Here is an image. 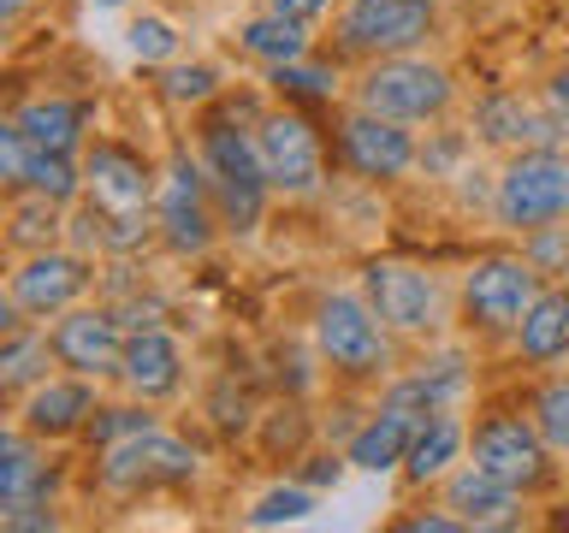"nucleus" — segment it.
I'll return each instance as SVG.
<instances>
[{
	"mask_svg": "<svg viewBox=\"0 0 569 533\" xmlns=\"http://www.w3.org/2000/svg\"><path fill=\"white\" fill-rule=\"evenodd\" d=\"M83 202L89 231L107 249H137L154 220V178L124 142H96L83 160Z\"/></svg>",
	"mask_w": 569,
	"mask_h": 533,
	"instance_id": "f257e3e1",
	"label": "nucleus"
},
{
	"mask_svg": "<svg viewBox=\"0 0 569 533\" xmlns=\"http://www.w3.org/2000/svg\"><path fill=\"white\" fill-rule=\"evenodd\" d=\"M492 213L516 238L569 220V149L563 142H540V149L505 154V167L492 178Z\"/></svg>",
	"mask_w": 569,
	"mask_h": 533,
	"instance_id": "f03ea898",
	"label": "nucleus"
},
{
	"mask_svg": "<svg viewBox=\"0 0 569 533\" xmlns=\"http://www.w3.org/2000/svg\"><path fill=\"white\" fill-rule=\"evenodd\" d=\"M196 160H202V172L213 184L226 231H256L267 195H273V184H267V172H261L256 131H243L238 119H208L202 142H196Z\"/></svg>",
	"mask_w": 569,
	"mask_h": 533,
	"instance_id": "7ed1b4c3",
	"label": "nucleus"
},
{
	"mask_svg": "<svg viewBox=\"0 0 569 533\" xmlns=\"http://www.w3.org/2000/svg\"><path fill=\"white\" fill-rule=\"evenodd\" d=\"M356 107L403 124H439L457 107V78L427 53H386V60H368L362 78H356Z\"/></svg>",
	"mask_w": 569,
	"mask_h": 533,
	"instance_id": "20e7f679",
	"label": "nucleus"
},
{
	"mask_svg": "<svg viewBox=\"0 0 569 533\" xmlns=\"http://www.w3.org/2000/svg\"><path fill=\"white\" fill-rule=\"evenodd\" d=\"M546 291V279L533 273V261L516 249V255H480L469 261V273L457 284V314L462 326L480 338L516 332V320L528 314V302Z\"/></svg>",
	"mask_w": 569,
	"mask_h": 533,
	"instance_id": "39448f33",
	"label": "nucleus"
},
{
	"mask_svg": "<svg viewBox=\"0 0 569 533\" xmlns=\"http://www.w3.org/2000/svg\"><path fill=\"white\" fill-rule=\"evenodd\" d=\"M315 350L345 380H373V373L391 368V332L368 309V296H350V291H338L315 309Z\"/></svg>",
	"mask_w": 569,
	"mask_h": 533,
	"instance_id": "423d86ee",
	"label": "nucleus"
},
{
	"mask_svg": "<svg viewBox=\"0 0 569 533\" xmlns=\"http://www.w3.org/2000/svg\"><path fill=\"white\" fill-rule=\"evenodd\" d=\"M362 296L391 338H433L439 320H445L439 279L416 261H368L362 266Z\"/></svg>",
	"mask_w": 569,
	"mask_h": 533,
	"instance_id": "0eeeda50",
	"label": "nucleus"
},
{
	"mask_svg": "<svg viewBox=\"0 0 569 533\" xmlns=\"http://www.w3.org/2000/svg\"><path fill=\"white\" fill-rule=\"evenodd\" d=\"M154 225L178 255H202V249L220 238V202H213V184L202 172V160L172 154L167 178L154 184Z\"/></svg>",
	"mask_w": 569,
	"mask_h": 533,
	"instance_id": "6e6552de",
	"label": "nucleus"
},
{
	"mask_svg": "<svg viewBox=\"0 0 569 533\" xmlns=\"http://www.w3.org/2000/svg\"><path fill=\"white\" fill-rule=\"evenodd\" d=\"M439 30V0H350L338 18V48L386 60V53H416Z\"/></svg>",
	"mask_w": 569,
	"mask_h": 533,
	"instance_id": "1a4fd4ad",
	"label": "nucleus"
},
{
	"mask_svg": "<svg viewBox=\"0 0 569 533\" xmlns=\"http://www.w3.org/2000/svg\"><path fill=\"white\" fill-rule=\"evenodd\" d=\"M469 456L498 480H510L516 492H546L551 486V444L528 415H480L469 426Z\"/></svg>",
	"mask_w": 569,
	"mask_h": 533,
	"instance_id": "9d476101",
	"label": "nucleus"
},
{
	"mask_svg": "<svg viewBox=\"0 0 569 533\" xmlns=\"http://www.w3.org/2000/svg\"><path fill=\"white\" fill-rule=\"evenodd\" d=\"M101 480L113 492H160V486H184L196 480V451L184 439L160 433V426H137L107 444V462H101Z\"/></svg>",
	"mask_w": 569,
	"mask_h": 533,
	"instance_id": "9b49d317",
	"label": "nucleus"
},
{
	"mask_svg": "<svg viewBox=\"0 0 569 533\" xmlns=\"http://www.w3.org/2000/svg\"><path fill=\"white\" fill-rule=\"evenodd\" d=\"M338 149H345V160L362 178H373V184H391V178L416 172V160H421L416 124L368 113V107H350V113L338 119Z\"/></svg>",
	"mask_w": 569,
	"mask_h": 533,
	"instance_id": "f8f14e48",
	"label": "nucleus"
},
{
	"mask_svg": "<svg viewBox=\"0 0 569 533\" xmlns=\"http://www.w3.org/2000/svg\"><path fill=\"white\" fill-rule=\"evenodd\" d=\"M256 149H261V172L273 190L302 195L320 184V137L291 107H273L267 119H256Z\"/></svg>",
	"mask_w": 569,
	"mask_h": 533,
	"instance_id": "ddd939ff",
	"label": "nucleus"
},
{
	"mask_svg": "<svg viewBox=\"0 0 569 533\" xmlns=\"http://www.w3.org/2000/svg\"><path fill=\"white\" fill-rule=\"evenodd\" d=\"M89 291V261L83 255H71V249H30L24 266L12 273V302H18V314H66V309H78Z\"/></svg>",
	"mask_w": 569,
	"mask_h": 533,
	"instance_id": "4468645a",
	"label": "nucleus"
},
{
	"mask_svg": "<svg viewBox=\"0 0 569 533\" xmlns=\"http://www.w3.org/2000/svg\"><path fill=\"white\" fill-rule=\"evenodd\" d=\"M53 362L66 373H83V380H107V373H119V355H124V332L113 314L101 309H66L53 314Z\"/></svg>",
	"mask_w": 569,
	"mask_h": 533,
	"instance_id": "2eb2a0df",
	"label": "nucleus"
},
{
	"mask_svg": "<svg viewBox=\"0 0 569 533\" xmlns=\"http://www.w3.org/2000/svg\"><path fill=\"white\" fill-rule=\"evenodd\" d=\"M475 137L492 142V149H540V142H563V131L551 124L540 95H522V89H492V95L475 101Z\"/></svg>",
	"mask_w": 569,
	"mask_h": 533,
	"instance_id": "dca6fc26",
	"label": "nucleus"
},
{
	"mask_svg": "<svg viewBox=\"0 0 569 533\" xmlns=\"http://www.w3.org/2000/svg\"><path fill=\"white\" fill-rule=\"evenodd\" d=\"M439 486H445V510H457L475 533H487V527H516V522H522V492H516L510 480H498L492 469H480L475 456L457 462V469L445 474Z\"/></svg>",
	"mask_w": 569,
	"mask_h": 533,
	"instance_id": "f3484780",
	"label": "nucleus"
},
{
	"mask_svg": "<svg viewBox=\"0 0 569 533\" xmlns=\"http://www.w3.org/2000/svg\"><path fill=\"white\" fill-rule=\"evenodd\" d=\"M119 380L131 385L137 403H160V398H178L184 391V344L160 326H137L124 338V355H119Z\"/></svg>",
	"mask_w": 569,
	"mask_h": 533,
	"instance_id": "a211bd4d",
	"label": "nucleus"
},
{
	"mask_svg": "<svg viewBox=\"0 0 569 533\" xmlns=\"http://www.w3.org/2000/svg\"><path fill=\"white\" fill-rule=\"evenodd\" d=\"M96 415V391H89L83 373H66V380H42L30 385L24 398V433L30 439H66Z\"/></svg>",
	"mask_w": 569,
	"mask_h": 533,
	"instance_id": "6ab92c4d",
	"label": "nucleus"
},
{
	"mask_svg": "<svg viewBox=\"0 0 569 533\" xmlns=\"http://www.w3.org/2000/svg\"><path fill=\"white\" fill-rule=\"evenodd\" d=\"M427 415H416V409H403V403H380V415H373L362 433L350 439V469H362V474H391V469H403V456H409V439H416V426Z\"/></svg>",
	"mask_w": 569,
	"mask_h": 533,
	"instance_id": "aec40b11",
	"label": "nucleus"
},
{
	"mask_svg": "<svg viewBox=\"0 0 569 533\" xmlns=\"http://www.w3.org/2000/svg\"><path fill=\"white\" fill-rule=\"evenodd\" d=\"M510 344H516V355H522V362H533V368L563 362V355H569V291L546 284V291L528 302V314L516 320Z\"/></svg>",
	"mask_w": 569,
	"mask_h": 533,
	"instance_id": "412c9836",
	"label": "nucleus"
},
{
	"mask_svg": "<svg viewBox=\"0 0 569 533\" xmlns=\"http://www.w3.org/2000/svg\"><path fill=\"white\" fill-rule=\"evenodd\" d=\"M469 456V426H462L451 409H439V415H427L416 426V439H409V456H403V480L409 486H427V480H445L457 469V462Z\"/></svg>",
	"mask_w": 569,
	"mask_h": 533,
	"instance_id": "4be33fe9",
	"label": "nucleus"
},
{
	"mask_svg": "<svg viewBox=\"0 0 569 533\" xmlns=\"http://www.w3.org/2000/svg\"><path fill=\"white\" fill-rule=\"evenodd\" d=\"M48 497V469H42V456L30 451V439H18L0 426V522H7L12 510H24V504H42Z\"/></svg>",
	"mask_w": 569,
	"mask_h": 533,
	"instance_id": "5701e85b",
	"label": "nucleus"
},
{
	"mask_svg": "<svg viewBox=\"0 0 569 533\" xmlns=\"http://www.w3.org/2000/svg\"><path fill=\"white\" fill-rule=\"evenodd\" d=\"M238 42L249 60H261V66H291V60H309V24L302 18H284V12H256L249 24L238 30Z\"/></svg>",
	"mask_w": 569,
	"mask_h": 533,
	"instance_id": "b1692460",
	"label": "nucleus"
},
{
	"mask_svg": "<svg viewBox=\"0 0 569 533\" xmlns=\"http://www.w3.org/2000/svg\"><path fill=\"white\" fill-rule=\"evenodd\" d=\"M18 131L30 137V149H60V154H71V149H78V131H83V107L66 101V95L30 101L24 113H18Z\"/></svg>",
	"mask_w": 569,
	"mask_h": 533,
	"instance_id": "393cba45",
	"label": "nucleus"
},
{
	"mask_svg": "<svg viewBox=\"0 0 569 533\" xmlns=\"http://www.w3.org/2000/svg\"><path fill=\"white\" fill-rule=\"evenodd\" d=\"M48 355H53V344H48V338H36V332L0 338V398H7V391L42 385L48 380Z\"/></svg>",
	"mask_w": 569,
	"mask_h": 533,
	"instance_id": "a878e982",
	"label": "nucleus"
},
{
	"mask_svg": "<svg viewBox=\"0 0 569 533\" xmlns=\"http://www.w3.org/2000/svg\"><path fill=\"white\" fill-rule=\"evenodd\" d=\"M528 421L540 426V439L551 444V456H569V373L546 380L528 403Z\"/></svg>",
	"mask_w": 569,
	"mask_h": 533,
	"instance_id": "bb28decb",
	"label": "nucleus"
},
{
	"mask_svg": "<svg viewBox=\"0 0 569 533\" xmlns=\"http://www.w3.org/2000/svg\"><path fill=\"white\" fill-rule=\"evenodd\" d=\"M124 48H131L142 66H172L178 48H184V36H178L172 18L142 12V18H131V24H124Z\"/></svg>",
	"mask_w": 569,
	"mask_h": 533,
	"instance_id": "cd10ccee",
	"label": "nucleus"
},
{
	"mask_svg": "<svg viewBox=\"0 0 569 533\" xmlns=\"http://www.w3.org/2000/svg\"><path fill=\"white\" fill-rule=\"evenodd\" d=\"M24 190L48 195V202H71V195L83 190V172L71 167V154H60V149H36L30 172H24Z\"/></svg>",
	"mask_w": 569,
	"mask_h": 533,
	"instance_id": "c85d7f7f",
	"label": "nucleus"
},
{
	"mask_svg": "<svg viewBox=\"0 0 569 533\" xmlns=\"http://www.w3.org/2000/svg\"><path fill=\"white\" fill-rule=\"evenodd\" d=\"M309 515H315L309 486H273L249 504V527H284V522H309Z\"/></svg>",
	"mask_w": 569,
	"mask_h": 533,
	"instance_id": "c756f323",
	"label": "nucleus"
},
{
	"mask_svg": "<svg viewBox=\"0 0 569 533\" xmlns=\"http://www.w3.org/2000/svg\"><path fill=\"white\" fill-rule=\"evenodd\" d=\"M522 255L533 261V273H540L546 284H551V279H563V273H569V225L558 220V225L528 231V238H522Z\"/></svg>",
	"mask_w": 569,
	"mask_h": 533,
	"instance_id": "7c9ffc66",
	"label": "nucleus"
},
{
	"mask_svg": "<svg viewBox=\"0 0 569 533\" xmlns=\"http://www.w3.org/2000/svg\"><path fill=\"white\" fill-rule=\"evenodd\" d=\"M60 208H66V202H48V195L30 190V202L18 208V231H12V238L30 243V249H48L53 231H60Z\"/></svg>",
	"mask_w": 569,
	"mask_h": 533,
	"instance_id": "2f4dec72",
	"label": "nucleus"
},
{
	"mask_svg": "<svg viewBox=\"0 0 569 533\" xmlns=\"http://www.w3.org/2000/svg\"><path fill=\"white\" fill-rule=\"evenodd\" d=\"M160 89H167V101H208L213 89H220V71L213 66H167V78H160Z\"/></svg>",
	"mask_w": 569,
	"mask_h": 533,
	"instance_id": "473e14b6",
	"label": "nucleus"
},
{
	"mask_svg": "<svg viewBox=\"0 0 569 533\" xmlns=\"http://www.w3.org/2000/svg\"><path fill=\"white\" fill-rule=\"evenodd\" d=\"M30 137L18 131V119H0V184H24L30 172Z\"/></svg>",
	"mask_w": 569,
	"mask_h": 533,
	"instance_id": "72a5a7b5",
	"label": "nucleus"
},
{
	"mask_svg": "<svg viewBox=\"0 0 569 533\" xmlns=\"http://www.w3.org/2000/svg\"><path fill=\"white\" fill-rule=\"evenodd\" d=\"M540 101H546V113H551V124L569 137V66H558L551 78L540 83Z\"/></svg>",
	"mask_w": 569,
	"mask_h": 533,
	"instance_id": "f704fd0d",
	"label": "nucleus"
},
{
	"mask_svg": "<svg viewBox=\"0 0 569 533\" xmlns=\"http://www.w3.org/2000/svg\"><path fill=\"white\" fill-rule=\"evenodd\" d=\"M403 533H462L469 522H462L457 510H427V515H398Z\"/></svg>",
	"mask_w": 569,
	"mask_h": 533,
	"instance_id": "c9c22d12",
	"label": "nucleus"
},
{
	"mask_svg": "<svg viewBox=\"0 0 569 533\" xmlns=\"http://www.w3.org/2000/svg\"><path fill=\"white\" fill-rule=\"evenodd\" d=\"M267 7H273V12H284V18H302V24H315V18L327 12L332 0H267Z\"/></svg>",
	"mask_w": 569,
	"mask_h": 533,
	"instance_id": "e433bc0d",
	"label": "nucleus"
},
{
	"mask_svg": "<svg viewBox=\"0 0 569 533\" xmlns=\"http://www.w3.org/2000/svg\"><path fill=\"white\" fill-rule=\"evenodd\" d=\"M24 7H30V0H0V24H12V18L24 12Z\"/></svg>",
	"mask_w": 569,
	"mask_h": 533,
	"instance_id": "4c0bfd02",
	"label": "nucleus"
},
{
	"mask_svg": "<svg viewBox=\"0 0 569 533\" xmlns=\"http://www.w3.org/2000/svg\"><path fill=\"white\" fill-rule=\"evenodd\" d=\"M96 7H131V0H96Z\"/></svg>",
	"mask_w": 569,
	"mask_h": 533,
	"instance_id": "58836bf2",
	"label": "nucleus"
}]
</instances>
